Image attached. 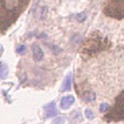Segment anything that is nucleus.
Instances as JSON below:
<instances>
[{"label":"nucleus","instance_id":"nucleus-6","mask_svg":"<svg viewBox=\"0 0 124 124\" xmlns=\"http://www.w3.org/2000/svg\"><path fill=\"white\" fill-rule=\"evenodd\" d=\"M71 83H72V73L69 72V73L64 77V79H63L61 91L63 92V93L70 91V90H71Z\"/></svg>","mask_w":124,"mask_h":124},{"label":"nucleus","instance_id":"nucleus-12","mask_svg":"<svg viewBox=\"0 0 124 124\" xmlns=\"http://www.w3.org/2000/svg\"><path fill=\"white\" fill-rule=\"evenodd\" d=\"M25 52H26V46L25 45H19L16 48V53L19 55H23V54H25Z\"/></svg>","mask_w":124,"mask_h":124},{"label":"nucleus","instance_id":"nucleus-7","mask_svg":"<svg viewBox=\"0 0 124 124\" xmlns=\"http://www.w3.org/2000/svg\"><path fill=\"white\" fill-rule=\"evenodd\" d=\"M32 50H33V58H34V60L36 62H39L43 58V51H42V49L38 44H34L32 46Z\"/></svg>","mask_w":124,"mask_h":124},{"label":"nucleus","instance_id":"nucleus-8","mask_svg":"<svg viewBox=\"0 0 124 124\" xmlns=\"http://www.w3.org/2000/svg\"><path fill=\"white\" fill-rule=\"evenodd\" d=\"M74 101H75V99H74V96H72V95L63 96L61 100V108L63 110L68 109L74 103Z\"/></svg>","mask_w":124,"mask_h":124},{"label":"nucleus","instance_id":"nucleus-3","mask_svg":"<svg viewBox=\"0 0 124 124\" xmlns=\"http://www.w3.org/2000/svg\"><path fill=\"white\" fill-rule=\"evenodd\" d=\"M106 16L116 18H124V1H109L105 8Z\"/></svg>","mask_w":124,"mask_h":124},{"label":"nucleus","instance_id":"nucleus-1","mask_svg":"<svg viewBox=\"0 0 124 124\" xmlns=\"http://www.w3.org/2000/svg\"><path fill=\"white\" fill-rule=\"evenodd\" d=\"M29 1H1V32H5L18 17Z\"/></svg>","mask_w":124,"mask_h":124},{"label":"nucleus","instance_id":"nucleus-14","mask_svg":"<svg viewBox=\"0 0 124 124\" xmlns=\"http://www.w3.org/2000/svg\"><path fill=\"white\" fill-rule=\"evenodd\" d=\"M108 109H109V105L107 103H102L100 105V111L101 112H106Z\"/></svg>","mask_w":124,"mask_h":124},{"label":"nucleus","instance_id":"nucleus-4","mask_svg":"<svg viewBox=\"0 0 124 124\" xmlns=\"http://www.w3.org/2000/svg\"><path fill=\"white\" fill-rule=\"evenodd\" d=\"M104 42H107V40ZM108 45L109 44H103V42L101 41V38L99 39H90L85 44V46L83 47V50L87 54H93V53H96L97 51L102 50L103 48H106Z\"/></svg>","mask_w":124,"mask_h":124},{"label":"nucleus","instance_id":"nucleus-10","mask_svg":"<svg viewBox=\"0 0 124 124\" xmlns=\"http://www.w3.org/2000/svg\"><path fill=\"white\" fill-rule=\"evenodd\" d=\"M82 98H83V100H85L87 102H92V101L95 100L96 95H95V93H92V92H86L82 94Z\"/></svg>","mask_w":124,"mask_h":124},{"label":"nucleus","instance_id":"nucleus-13","mask_svg":"<svg viewBox=\"0 0 124 124\" xmlns=\"http://www.w3.org/2000/svg\"><path fill=\"white\" fill-rule=\"evenodd\" d=\"M85 115H86V117L89 118V119H93V117H94L93 113L92 112V110H90V109H87L85 111Z\"/></svg>","mask_w":124,"mask_h":124},{"label":"nucleus","instance_id":"nucleus-2","mask_svg":"<svg viewBox=\"0 0 124 124\" xmlns=\"http://www.w3.org/2000/svg\"><path fill=\"white\" fill-rule=\"evenodd\" d=\"M108 121H120L124 120V92L121 93L116 98L115 106L112 111L105 116Z\"/></svg>","mask_w":124,"mask_h":124},{"label":"nucleus","instance_id":"nucleus-5","mask_svg":"<svg viewBox=\"0 0 124 124\" xmlns=\"http://www.w3.org/2000/svg\"><path fill=\"white\" fill-rule=\"evenodd\" d=\"M57 114H58V111H57L55 102H51V103L47 104L44 107V116H45V117L56 116Z\"/></svg>","mask_w":124,"mask_h":124},{"label":"nucleus","instance_id":"nucleus-11","mask_svg":"<svg viewBox=\"0 0 124 124\" xmlns=\"http://www.w3.org/2000/svg\"><path fill=\"white\" fill-rule=\"evenodd\" d=\"M86 18H87V15H86V13H85V12L80 13L79 15H76V19H77L79 22H83Z\"/></svg>","mask_w":124,"mask_h":124},{"label":"nucleus","instance_id":"nucleus-9","mask_svg":"<svg viewBox=\"0 0 124 124\" xmlns=\"http://www.w3.org/2000/svg\"><path fill=\"white\" fill-rule=\"evenodd\" d=\"M9 73V69L8 66L5 62H0V77L1 79H6Z\"/></svg>","mask_w":124,"mask_h":124}]
</instances>
